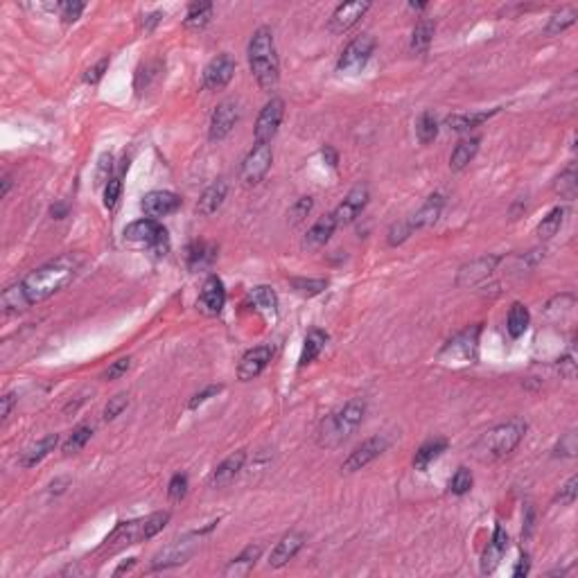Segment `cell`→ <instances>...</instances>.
I'll list each match as a JSON object with an SVG mask.
<instances>
[{
	"instance_id": "cell-1",
	"label": "cell",
	"mask_w": 578,
	"mask_h": 578,
	"mask_svg": "<svg viewBox=\"0 0 578 578\" xmlns=\"http://www.w3.org/2000/svg\"><path fill=\"white\" fill-rule=\"evenodd\" d=\"M80 264H82L80 255L66 253V255H59L53 262L34 269V272L30 276H25V280L21 282V289L25 294V299H28V303L34 305L55 296L59 289H63L75 278Z\"/></svg>"
},
{
	"instance_id": "cell-2",
	"label": "cell",
	"mask_w": 578,
	"mask_h": 578,
	"mask_svg": "<svg viewBox=\"0 0 578 578\" xmlns=\"http://www.w3.org/2000/svg\"><path fill=\"white\" fill-rule=\"evenodd\" d=\"M249 68L255 77V82L264 93L276 91L280 80V63L276 55L274 32L269 28H258L249 41Z\"/></svg>"
},
{
	"instance_id": "cell-3",
	"label": "cell",
	"mask_w": 578,
	"mask_h": 578,
	"mask_svg": "<svg viewBox=\"0 0 578 578\" xmlns=\"http://www.w3.org/2000/svg\"><path fill=\"white\" fill-rule=\"evenodd\" d=\"M366 416V400L364 397H353L346 402L337 414L328 416L316 432V441L321 447H337L346 443L355 434V429L362 425Z\"/></svg>"
},
{
	"instance_id": "cell-4",
	"label": "cell",
	"mask_w": 578,
	"mask_h": 578,
	"mask_svg": "<svg viewBox=\"0 0 578 578\" xmlns=\"http://www.w3.org/2000/svg\"><path fill=\"white\" fill-rule=\"evenodd\" d=\"M526 434V422L522 418H510L502 425L488 429L474 445V456L479 461H499L515 449Z\"/></svg>"
},
{
	"instance_id": "cell-5",
	"label": "cell",
	"mask_w": 578,
	"mask_h": 578,
	"mask_svg": "<svg viewBox=\"0 0 578 578\" xmlns=\"http://www.w3.org/2000/svg\"><path fill=\"white\" fill-rule=\"evenodd\" d=\"M124 240L129 242H140V244H147V247L159 253V255H165L170 251V237H168V230H165L156 220H138L134 224H129L124 228Z\"/></svg>"
},
{
	"instance_id": "cell-6",
	"label": "cell",
	"mask_w": 578,
	"mask_h": 578,
	"mask_svg": "<svg viewBox=\"0 0 578 578\" xmlns=\"http://www.w3.org/2000/svg\"><path fill=\"white\" fill-rule=\"evenodd\" d=\"M375 46L378 43H375L373 34H362V36L353 38V41L343 48V53L339 55L337 70L339 73H359L368 63V59L373 57Z\"/></svg>"
},
{
	"instance_id": "cell-7",
	"label": "cell",
	"mask_w": 578,
	"mask_h": 578,
	"mask_svg": "<svg viewBox=\"0 0 578 578\" xmlns=\"http://www.w3.org/2000/svg\"><path fill=\"white\" fill-rule=\"evenodd\" d=\"M479 326H474L466 332L456 335L452 341L445 343L441 350V359L447 364H472L477 357V343H479Z\"/></svg>"
},
{
	"instance_id": "cell-8",
	"label": "cell",
	"mask_w": 578,
	"mask_h": 578,
	"mask_svg": "<svg viewBox=\"0 0 578 578\" xmlns=\"http://www.w3.org/2000/svg\"><path fill=\"white\" fill-rule=\"evenodd\" d=\"M272 161H274L272 145H253V149L247 154V159L242 161L240 181L244 186H258L267 176L269 168H272Z\"/></svg>"
},
{
	"instance_id": "cell-9",
	"label": "cell",
	"mask_w": 578,
	"mask_h": 578,
	"mask_svg": "<svg viewBox=\"0 0 578 578\" xmlns=\"http://www.w3.org/2000/svg\"><path fill=\"white\" fill-rule=\"evenodd\" d=\"M282 115H285V102H282L280 97H272L264 105V109L260 111L258 122H255V129H253L255 145H269V143H272V138L278 134Z\"/></svg>"
},
{
	"instance_id": "cell-10",
	"label": "cell",
	"mask_w": 578,
	"mask_h": 578,
	"mask_svg": "<svg viewBox=\"0 0 578 578\" xmlns=\"http://www.w3.org/2000/svg\"><path fill=\"white\" fill-rule=\"evenodd\" d=\"M387 447H389V439L387 436H370V439H366L362 445H357L350 456L343 461V466L341 470L343 472H357V470H362L366 468L370 461H375L382 452H387Z\"/></svg>"
},
{
	"instance_id": "cell-11",
	"label": "cell",
	"mask_w": 578,
	"mask_h": 578,
	"mask_svg": "<svg viewBox=\"0 0 578 578\" xmlns=\"http://www.w3.org/2000/svg\"><path fill=\"white\" fill-rule=\"evenodd\" d=\"M240 122V107L235 100H224L217 105V109L213 111L210 118V129H208V138L213 143H220L224 140L230 132L235 129V124Z\"/></svg>"
},
{
	"instance_id": "cell-12",
	"label": "cell",
	"mask_w": 578,
	"mask_h": 578,
	"mask_svg": "<svg viewBox=\"0 0 578 578\" xmlns=\"http://www.w3.org/2000/svg\"><path fill=\"white\" fill-rule=\"evenodd\" d=\"M366 203H368V188L366 186H357L353 188L348 195L343 197V201L335 208V213H332V217H335V222L337 226H348L353 224L359 215L364 213L366 208Z\"/></svg>"
},
{
	"instance_id": "cell-13",
	"label": "cell",
	"mask_w": 578,
	"mask_h": 578,
	"mask_svg": "<svg viewBox=\"0 0 578 578\" xmlns=\"http://www.w3.org/2000/svg\"><path fill=\"white\" fill-rule=\"evenodd\" d=\"M235 75V59L230 55H217L203 70V86L208 91H222Z\"/></svg>"
},
{
	"instance_id": "cell-14",
	"label": "cell",
	"mask_w": 578,
	"mask_h": 578,
	"mask_svg": "<svg viewBox=\"0 0 578 578\" xmlns=\"http://www.w3.org/2000/svg\"><path fill=\"white\" fill-rule=\"evenodd\" d=\"M140 208H143L149 220H159V217H168L181 208V197L168 190H154L149 195H145Z\"/></svg>"
},
{
	"instance_id": "cell-15",
	"label": "cell",
	"mask_w": 578,
	"mask_h": 578,
	"mask_svg": "<svg viewBox=\"0 0 578 578\" xmlns=\"http://www.w3.org/2000/svg\"><path fill=\"white\" fill-rule=\"evenodd\" d=\"M224 303H226V289H224V282L217 278V276H208L201 287V294H199V301H197V307L205 314V316H217L222 310H224Z\"/></svg>"
},
{
	"instance_id": "cell-16",
	"label": "cell",
	"mask_w": 578,
	"mask_h": 578,
	"mask_svg": "<svg viewBox=\"0 0 578 578\" xmlns=\"http://www.w3.org/2000/svg\"><path fill=\"white\" fill-rule=\"evenodd\" d=\"M272 346H255L249 353H244L237 366V378L242 382H249L253 378H258L262 370L272 362Z\"/></svg>"
},
{
	"instance_id": "cell-17",
	"label": "cell",
	"mask_w": 578,
	"mask_h": 578,
	"mask_svg": "<svg viewBox=\"0 0 578 578\" xmlns=\"http://www.w3.org/2000/svg\"><path fill=\"white\" fill-rule=\"evenodd\" d=\"M370 9V3H362V0H357V3H343L335 9V14H332L330 18V30L335 32V34H343V32H348L350 28H355V25L359 23V18H362L366 11Z\"/></svg>"
},
{
	"instance_id": "cell-18",
	"label": "cell",
	"mask_w": 578,
	"mask_h": 578,
	"mask_svg": "<svg viewBox=\"0 0 578 578\" xmlns=\"http://www.w3.org/2000/svg\"><path fill=\"white\" fill-rule=\"evenodd\" d=\"M499 260L502 258H497V255H486V258H479V260H474L470 264H466L464 269L459 272V285L461 287H474V285H479V282H483L488 276H491L495 272V267L499 264Z\"/></svg>"
},
{
	"instance_id": "cell-19",
	"label": "cell",
	"mask_w": 578,
	"mask_h": 578,
	"mask_svg": "<svg viewBox=\"0 0 578 578\" xmlns=\"http://www.w3.org/2000/svg\"><path fill=\"white\" fill-rule=\"evenodd\" d=\"M244 461H247V452H244V449H240V452L224 459L210 474V481H208L210 488H226L228 483H233L235 477L244 468Z\"/></svg>"
},
{
	"instance_id": "cell-20",
	"label": "cell",
	"mask_w": 578,
	"mask_h": 578,
	"mask_svg": "<svg viewBox=\"0 0 578 578\" xmlns=\"http://www.w3.org/2000/svg\"><path fill=\"white\" fill-rule=\"evenodd\" d=\"M192 551H195V542H190L188 537L186 540H178L170 545L168 549H163L161 554L154 556L151 569H168V567H174V564H183L192 556Z\"/></svg>"
},
{
	"instance_id": "cell-21",
	"label": "cell",
	"mask_w": 578,
	"mask_h": 578,
	"mask_svg": "<svg viewBox=\"0 0 578 578\" xmlns=\"http://www.w3.org/2000/svg\"><path fill=\"white\" fill-rule=\"evenodd\" d=\"M303 542H305V537H303L301 533H294V531L287 533V535L282 537V540L274 547L272 556H269V564H272V567H276V569L285 567V564H287L289 560L296 558V554L303 549Z\"/></svg>"
},
{
	"instance_id": "cell-22",
	"label": "cell",
	"mask_w": 578,
	"mask_h": 578,
	"mask_svg": "<svg viewBox=\"0 0 578 578\" xmlns=\"http://www.w3.org/2000/svg\"><path fill=\"white\" fill-rule=\"evenodd\" d=\"M443 205H445V199H443L441 192L432 195L425 203L420 205V210L416 215H411L409 220H407L409 226H411V230H420V228H427V226L436 224V220L441 217Z\"/></svg>"
},
{
	"instance_id": "cell-23",
	"label": "cell",
	"mask_w": 578,
	"mask_h": 578,
	"mask_svg": "<svg viewBox=\"0 0 578 578\" xmlns=\"http://www.w3.org/2000/svg\"><path fill=\"white\" fill-rule=\"evenodd\" d=\"M508 549V535L502 526H497L495 529V535H493V542L488 545V549L483 551V558H481V572L483 574H493L497 569L499 560L506 554Z\"/></svg>"
},
{
	"instance_id": "cell-24",
	"label": "cell",
	"mask_w": 578,
	"mask_h": 578,
	"mask_svg": "<svg viewBox=\"0 0 578 578\" xmlns=\"http://www.w3.org/2000/svg\"><path fill=\"white\" fill-rule=\"evenodd\" d=\"M335 230H337V222H335V217H332V213L323 215L310 230H307V235L303 240V247L305 249H321L332 237Z\"/></svg>"
},
{
	"instance_id": "cell-25",
	"label": "cell",
	"mask_w": 578,
	"mask_h": 578,
	"mask_svg": "<svg viewBox=\"0 0 578 578\" xmlns=\"http://www.w3.org/2000/svg\"><path fill=\"white\" fill-rule=\"evenodd\" d=\"M226 192H228V183H226V181H217V183H213V186L199 197V201H197V213H199L201 217H210V215H215L217 210L222 208V203H224V199H226Z\"/></svg>"
},
{
	"instance_id": "cell-26",
	"label": "cell",
	"mask_w": 578,
	"mask_h": 578,
	"mask_svg": "<svg viewBox=\"0 0 578 578\" xmlns=\"http://www.w3.org/2000/svg\"><path fill=\"white\" fill-rule=\"evenodd\" d=\"M497 111L499 109H493V111H474V113H454V115H449V118L445 120V124L452 132H456V134H466V132L474 129V127L488 122Z\"/></svg>"
},
{
	"instance_id": "cell-27",
	"label": "cell",
	"mask_w": 578,
	"mask_h": 578,
	"mask_svg": "<svg viewBox=\"0 0 578 578\" xmlns=\"http://www.w3.org/2000/svg\"><path fill=\"white\" fill-rule=\"evenodd\" d=\"M57 443H59V436L57 434L43 436L41 441H36L34 445H30L28 449H25L23 456H21V466L23 468H34L36 464H41V461L57 447Z\"/></svg>"
},
{
	"instance_id": "cell-28",
	"label": "cell",
	"mask_w": 578,
	"mask_h": 578,
	"mask_svg": "<svg viewBox=\"0 0 578 578\" xmlns=\"http://www.w3.org/2000/svg\"><path fill=\"white\" fill-rule=\"evenodd\" d=\"M260 556H262V547L260 545H249L237 558H233L226 564L224 574L226 576H247L253 569V564L258 562Z\"/></svg>"
},
{
	"instance_id": "cell-29",
	"label": "cell",
	"mask_w": 578,
	"mask_h": 578,
	"mask_svg": "<svg viewBox=\"0 0 578 578\" xmlns=\"http://www.w3.org/2000/svg\"><path fill=\"white\" fill-rule=\"evenodd\" d=\"M477 151H479V138H464L454 147L452 156H449V168H452L454 172L468 168L470 161L477 156Z\"/></svg>"
},
{
	"instance_id": "cell-30",
	"label": "cell",
	"mask_w": 578,
	"mask_h": 578,
	"mask_svg": "<svg viewBox=\"0 0 578 578\" xmlns=\"http://www.w3.org/2000/svg\"><path fill=\"white\" fill-rule=\"evenodd\" d=\"M529 321H531V314L526 310V305L522 303H513L510 310H508V316H506V330L513 339L522 337L526 328H529Z\"/></svg>"
},
{
	"instance_id": "cell-31",
	"label": "cell",
	"mask_w": 578,
	"mask_h": 578,
	"mask_svg": "<svg viewBox=\"0 0 578 578\" xmlns=\"http://www.w3.org/2000/svg\"><path fill=\"white\" fill-rule=\"evenodd\" d=\"M326 341H328V335L323 330H310L305 337V346H303V353H301V366H307L312 364L314 359L321 355V350L326 348Z\"/></svg>"
},
{
	"instance_id": "cell-32",
	"label": "cell",
	"mask_w": 578,
	"mask_h": 578,
	"mask_svg": "<svg viewBox=\"0 0 578 578\" xmlns=\"http://www.w3.org/2000/svg\"><path fill=\"white\" fill-rule=\"evenodd\" d=\"M0 303H3V310L7 314H18L23 310H28L30 303L28 299H25V294L21 289V282H14V285H9L5 291H3V296H0Z\"/></svg>"
},
{
	"instance_id": "cell-33",
	"label": "cell",
	"mask_w": 578,
	"mask_h": 578,
	"mask_svg": "<svg viewBox=\"0 0 578 578\" xmlns=\"http://www.w3.org/2000/svg\"><path fill=\"white\" fill-rule=\"evenodd\" d=\"M445 449H447V441L445 439H436V441L425 443L416 452V456H414V468L416 470H425L434 459H439L445 452Z\"/></svg>"
},
{
	"instance_id": "cell-34",
	"label": "cell",
	"mask_w": 578,
	"mask_h": 578,
	"mask_svg": "<svg viewBox=\"0 0 578 578\" xmlns=\"http://www.w3.org/2000/svg\"><path fill=\"white\" fill-rule=\"evenodd\" d=\"M213 3H192L186 14V28L188 30H201L213 18Z\"/></svg>"
},
{
	"instance_id": "cell-35",
	"label": "cell",
	"mask_w": 578,
	"mask_h": 578,
	"mask_svg": "<svg viewBox=\"0 0 578 578\" xmlns=\"http://www.w3.org/2000/svg\"><path fill=\"white\" fill-rule=\"evenodd\" d=\"M432 38H434V23L432 21H420L414 28V34H411V53L425 55L429 50Z\"/></svg>"
},
{
	"instance_id": "cell-36",
	"label": "cell",
	"mask_w": 578,
	"mask_h": 578,
	"mask_svg": "<svg viewBox=\"0 0 578 578\" xmlns=\"http://www.w3.org/2000/svg\"><path fill=\"white\" fill-rule=\"evenodd\" d=\"M576 16H578V9L576 7H562V9H558L556 14L549 18L547 28H545V34L547 36H554V34L564 32V30L572 28V25L576 23Z\"/></svg>"
},
{
	"instance_id": "cell-37",
	"label": "cell",
	"mask_w": 578,
	"mask_h": 578,
	"mask_svg": "<svg viewBox=\"0 0 578 578\" xmlns=\"http://www.w3.org/2000/svg\"><path fill=\"white\" fill-rule=\"evenodd\" d=\"M251 301L255 303V307H258V310L267 312L269 316H276V312H278V296H276V291L272 287H267V285L253 287Z\"/></svg>"
},
{
	"instance_id": "cell-38",
	"label": "cell",
	"mask_w": 578,
	"mask_h": 578,
	"mask_svg": "<svg viewBox=\"0 0 578 578\" xmlns=\"http://www.w3.org/2000/svg\"><path fill=\"white\" fill-rule=\"evenodd\" d=\"M215 247H210V244H205V242H195L192 247H188V264L190 269H201L205 264H210L215 260Z\"/></svg>"
},
{
	"instance_id": "cell-39",
	"label": "cell",
	"mask_w": 578,
	"mask_h": 578,
	"mask_svg": "<svg viewBox=\"0 0 578 578\" xmlns=\"http://www.w3.org/2000/svg\"><path fill=\"white\" fill-rule=\"evenodd\" d=\"M168 522H170V513L168 510L154 513V515L140 520V542H145V540H149V537L156 535L159 531H163L165 526H168Z\"/></svg>"
},
{
	"instance_id": "cell-40",
	"label": "cell",
	"mask_w": 578,
	"mask_h": 578,
	"mask_svg": "<svg viewBox=\"0 0 578 578\" xmlns=\"http://www.w3.org/2000/svg\"><path fill=\"white\" fill-rule=\"evenodd\" d=\"M416 136H418V140H420L422 145L434 143L436 136H439V122H436L432 111H425L418 118V122H416Z\"/></svg>"
},
{
	"instance_id": "cell-41",
	"label": "cell",
	"mask_w": 578,
	"mask_h": 578,
	"mask_svg": "<svg viewBox=\"0 0 578 578\" xmlns=\"http://www.w3.org/2000/svg\"><path fill=\"white\" fill-rule=\"evenodd\" d=\"M91 436H93V427L91 425H77L70 436L66 439V443H63V454H77L80 449L91 441Z\"/></svg>"
},
{
	"instance_id": "cell-42",
	"label": "cell",
	"mask_w": 578,
	"mask_h": 578,
	"mask_svg": "<svg viewBox=\"0 0 578 578\" xmlns=\"http://www.w3.org/2000/svg\"><path fill=\"white\" fill-rule=\"evenodd\" d=\"M554 190L562 199H574L576 190H578V176H576V165H569L567 170L560 172V176L556 178Z\"/></svg>"
},
{
	"instance_id": "cell-43",
	"label": "cell",
	"mask_w": 578,
	"mask_h": 578,
	"mask_svg": "<svg viewBox=\"0 0 578 578\" xmlns=\"http://www.w3.org/2000/svg\"><path fill=\"white\" fill-rule=\"evenodd\" d=\"M562 217H564V210L560 208V205H556V208H551L547 217H542V222L540 226H537V237L540 240H549V237H554L560 226H562Z\"/></svg>"
},
{
	"instance_id": "cell-44",
	"label": "cell",
	"mask_w": 578,
	"mask_h": 578,
	"mask_svg": "<svg viewBox=\"0 0 578 578\" xmlns=\"http://www.w3.org/2000/svg\"><path fill=\"white\" fill-rule=\"evenodd\" d=\"M291 287L296 294L305 299H312L316 294H321L326 287H328V280H321V278H294L291 280Z\"/></svg>"
},
{
	"instance_id": "cell-45",
	"label": "cell",
	"mask_w": 578,
	"mask_h": 578,
	"mask_svg": "<svg viewBox=\"0 0 578 578\" xmlns=\"http://www.w3.org/2000/svg\"><path fill=\"white\" fill-rule=\"evenodd\" d=\"M472 488V472L468 468H459L454 472V477L449 479V493L454 495H466Z\"/></svg>"
},
{
	"instance_id": "cell-46",
	"label": "cell",
	"mask_w": 578,
	"mask_h": 578,
	"mask_svg": "<svg viewBox=\"0 0 578 578\" xmlns=\"http://www.w3.org/2000/svg\"><path fill=\"white\" fill-rule=\"evenodd\" d=\"M127 407H129V395H127V393H118V395L109 397V402L105 407V420L118 418Z\"/></svg>"
},
{
	"instance_id": "cell-47",
	"label": "cell",
	"mask_w": 578,
	"mask_h": 578,
	"mask_svg": "<svg viewBox=\"0 0 578 578\" xmlns=\"http://www.w3.org/2000/svg\"><path fill=\"white\" fill-rule=\"evenodd\" d=\"M312 205H314L312 197H301V199H299L296 203H294L291 208H289V213H287L289 222H291V224H301V222L305 220V217L310 215Z\"/></svg>"
},
{
	"instance_id": "cell-48",
	"label": "cell",
	"mask_w": 578,
	"mask_h": 578,
	"mask_svg": "<svg viewBox=\"0 0 578 578\" xmlns=\"http://www.w3.org/2000/svg\"><path fill=\"white\" fill-rule=\"evenodd\" d=\"M84 3H80V0H66V3H59V16L63 23H75L77 18L82 16V11H84Z\"/></svg>"
},
{
	"instance_id": "cell-49",
	"label": "cell",
	"mask_w": 578,
	"mask_h": 578,
	"mask_svg": "<svg viewBox=\"0 0 578 578\" xmlns=\"http://www.w3.org/2000/svg\"><path fill=\"white\" fill-rule=\"evenodd\" d=\"M186 493H188V477L178 472V474H174L170 486H168V497L172 499V502H181Z\"/></svg>"
},
{
	"instance_id": "cell-50",
	"label": "cell",
	"mask_w": 578,
	"mask_h": 578,
	"mask_svg": "<svg viewBox=\"0 0 578 578\" xmlns=\"http://www.w3.org/2000/svg\"><path fill=\"white\" fill-rule=\"evenodd\" d=\"M111 170H113V156H111V154H102L100 161H97V170H95V183L97 186H107L111 181V178H109Z\"/></svg>"
},
{
	"instance_id": "cell-51",
	"label": "cell",
	"mask_w": 578,
	"mask_h": 578,
	"mask_svg": "<svg viewBox=\"0 0 578 578\" xmlns=\"http://www.w3.org/2000/svg\"><path fill=\"white\" fill-rule=\"evenodd\" d=\"M120 195H122V181H120V176H113L111 181L105 186V205L109 210L115 208V203H118Z\"/></svg>"
},
{
	"instance_id": "cell-52",
	"label": "cell",
	"mask_w": 578,
	"mask_h": 578,
	"mask_svg": "<svg viewBox=\"0 0 578 578\" xmlns=\"http://www.w3.org/2000/svg\"><path fill=\"white\" fill-rule=\"evenodd\" d=\"M414 230H411L409 222H397L389 228V244L391 247H397V244H402Z\"/></svg>"
},
{
	"instance_id": "cell-53",
	"label": "cell",
	"mask_w": 578,
	"mask_h": 578,
	"mask_svg": "<svg viewBox=\"0 0 578 578\" xmlns=\"http://www.w3.org/2000/svg\"><path fill=\"white\" fill-rule=\"evenodd\" d=\"M129 366H132V357L115 359V362L105 370V380H118V378H122L127 370H129Z\"/></svg>"
},
{
	"instance_id": "cell-54",
	"label": "cell",
	"mask_w": 578,
	"mask_h": 578,
	"mask_svg": "<svg viewBox=\"0 0 578 578\" xmlns=\"http://www.w3.org/2000/svg\"><path fill=\"white\" fill-rule=\"evenodd\" d=\"M576 493H578V477H572L567 483H564L562 488H560V493H558V497H556V502H560V504H574V499H576Z\"/></svg>"
},
{
	"instance_id": "cell-55",
	"label": "cell",
	"mask_w": 578,
	"mask_h": 578,
	"mask_svg": "<svg viewBox=\"0 0 578 578\" xmlns=\"http://www.w3.org/2000/svg\"><path fill=\"white\" fill-rule=\"evenodd\" d=\"M107 68H109V59H102V61H97L93 68H88V70H86V75H84V82H86V84H97V82L102 80V77H105Z\"/></svg>"
},
{
	"instance_id": "cell-56",
	"label": "cell",
	"mask_w": 578,
	"mask_h": 578,
	"mask_svg": "<svg viewBox=\"0 0 578 578\" xmlns=\"http://www.w3.org/2000/svg\"><path fill=\"white\" fill-rule=\"evenodd\" d=\"M556 454H564V456H576V434L569 432L562 436V441L556 445Z\"/></svg>"
},
{
	"instance_id": "cell-57",
	"label": "cell",
	"mask_w": 578,
	"mask_h": 578,
	"mask_svg": "<svg viewBox=\"0 0 578 578\" xmlns=\"http://www.w3.org/2000/svg\"><path fill=\"white\" fill-rule=\"evenodd\" d=\"M222 389H224L222 384H217V387H208V389H203L201 393H197L195 397H192V400H190V405H188V407H190V409H197V407H199V405H203L205 400H210L213 395L222 393Z\"/></svg>"
},
{
	"instance_id": "cell-58",
	"label": "cell",
	"mask_w": 578,
	"mask_h": 578,
	"mask_svg": "<svg viewBox=\"0 0 578 578\" xmlns=\"http://www.w3.org/2000/svg\"><path fill=\"white\" fill-rule=\"evenodd\" d=\"M16 393H5L3 397H0V418H3V422L9 418V414H11V409H14V405H16Z\"/></svg>"
},
{
	"instance_id": "cell-59",
	"label": "cell",
	"mask_w": 578,
	"mask_h": 578,
	"mask_svg": "<svg viewBox=\"0 0 578 578\" xmlns=\"http://www.w3.org/2000/svg\"><path fill=\"white\" fill-rule=\"evenodd\" d=\"M163 21V11H151V14H147L145 16V21H143V28H145V32H151L154 28H156V25Z\"/></svg>"
},
{
	"instance_id": "cell-60",
	"label": "cell",
	"mask_w": 578,
	"mask_h": 578,
	"mask_svg": "<svg viewBox=\"0 0 578 578\" xmlns=\"http://www.w3.org/2000/svg\"><path fill=\"white\" fill-rule=\"evenodd\" d=\"M529 569H531V560H529V556H522L520 562H518V567L513 569V576H515V578H522V576L529 574Z\"/></svg>"
},
{
	"instance_id": "cell-61",
	"label": "cell",
	"mask_w": 578,
	"mask_h": 578,
	"mask_svg": "<svg viewBox=\"0 0 578 578\" xmlns=\"http://www.w3.org/2000/svg\"><path fill=\"white\" fill-rule=\"evenodd\" d=\"M321 154H323V159H326V163L330 165V168H337V165H339V154L332 149L330 145H326Z\"/></svg>"
},
{
	"instance_id": "cell-62",
	"label": "cell",
	"mask_w": 578,
	"mask_h": 578,
	"mask_svg": "<svg viewBox=\"0 0 578 578\" xmlns=\"http://www.w3.org/2000/svg\"><path fill=\"white\" fill-rule=\"evenodd\" d=\"M53 217L55 220H61V217H66V213H68V205H63V203H59V205H53Z\"/></svg>"
},
{
	"instance_id": "cell-63",
	"label": "cell",
	"mask_w": 578,
	"mask_h": 578,
	"mask_svg": "<svg viewBox=\"0 0 578 578\" xmlns=\"http://www.w3.org/2000/svg\"><path fill=\"white\" fill-rule=\"evenodd\" d=\"M134 564H136V558H129V562H122L120 567L115 569L113 574H115V576H120V574H124V572H129V569L134 567Z\"/></svg>"
},
{
	"instance_id": "cell-64",
	"label": "cell",
	"mask_w": 578,
	"mask_h": 578,
	"mask_svg": "<svg viewBox=\"0 0 578 578\" xmlns=\"http://www.w3.org/2000/svg\"><path fill=\"white\" fill-rule=\"evenodd\" d=\"M9 190H11V176L5 174V176H3V190H0V197H7V195H9Z\"/></svg>"
}]
</instances>
